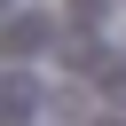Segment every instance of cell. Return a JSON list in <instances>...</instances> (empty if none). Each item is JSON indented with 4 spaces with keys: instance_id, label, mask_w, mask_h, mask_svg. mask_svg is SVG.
I'll return each mask as SVG.
<instances>
[{
    "instance_id": "obj_1",
    "label": "cell",
    "mask_w": 126,
    "mask_h": 126,
    "mask_svg": "<svg viewBox=\"0 0 126 126\" xmlns=\"http://www.w3.org/2000/svg\"><path fill=\"white\" fill-rule=\"evenodd\" d=\"M102 8H110V0H79V8H71V16H79V24H87V16H94V24H102Z\"/></svg>"
}]
</instances>
